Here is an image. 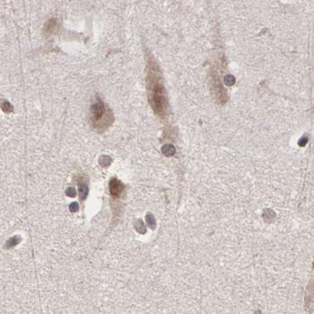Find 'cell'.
Returning a JSON list of instances; mask_svg holds the SVG:
<instances>
[{
	"label": "cell",
	"instance_id": "cell-10",
	"mask_svg": "<svg viewBox=\"0 0 314 314\" xmlns=\"http://www.w3.org/2000/svg\"><path fill=\"white\" fill-rule=\"evenodd\" d=\"M20 241H21V238L18 237V236H14V237L9 239L7 241L6 246L7 248H11V247H13V246H15L16 245L20 243Z\"/></svg>",
	"mask_w": 314,
	"mask_h": 314
},
{
	"label": "cell",
	"instance_id": "cell-12",
	"mask_svg": "<svg viewBox=\"0 0 314 314\" xmlns=\"http://www.w3.org/2000/svg\"><path fill=\"white\" fill-rule=\"evenodd\" d=\"M224 82L227 86H232L235 83V78L232 75H227L224 78Z\"/></svg>",
	"mask_w": 314,
	"mask_h": 314
},
{
	"label": "cell",
	"instance_id": "cell-1",
	"mask_svg": "<svg viewBox=\"0 0 314 314\" xmlns=\"http://www.w3.org/2000/svg\"><path fill=\"white\" fill-rule=\"evenodd\" d=\"M91 120L93 126L99 131H102L112 124L114 117L111 111L108 109L102 100L99 99L91 106Z\"/></svg>",
	"mask_w": 314,
	"mask_h": 314
},
{
	"label": "cell",
	"instance_id": "cell-3",
	"mask_svg": "<svg viewBox=\"0 0 314 314\" xmlns=\"http://www.w3.org/2000/svg\"><path fill=\"white\" fill-rule=\"evenodd\" d=\"M109 187H110L111 194L114 198L119 197L124 189V184L116 178L112 179L111 180Z\"/></svg>",
	"mask_w": 314,
	"mask_h": 314
},
{
	"label": "cell",
	"instance_id": "cell-8",
	"mask_svg": "<svg viewBox=\"0 0 314 314\" xmlns=\"http://www.w3.org/2000/svg\"><path fill=\"white\" fill-rule=\"evenodd\" d=\"M88 193H89V188H88L87 185L86 184H82L80 186L79 188V194H80V198L81 199L84 200L86 198L88 195Z\"/></svg>",
	"mask_w": 314,
	"mask_h": 314
},
{
	"label": "cell",
	"instance_id": "cell-13",
	"mask_svg": "<svg viewBox=\"0 0 314 314\" xmlns=\"http://www.w3.org/2000/svg\"><path fill=\"white\" fill-rule=\"evenodd\" d=\"M66 195L70 196V197H75L76 194H77V192H76L74 188L68 187L66 191Z\"/></svg>",
	"mask_w": 314,
	"mask_h": 314
},
{
	"label": "cell",
	"instance_id": "cell-16",
	"mask_svg": "<svg viewBox=\"0 0 314 314\" xmlns=\"http://www.w3.org/2000/svg\"><path fill=\"white\" fill-rule=\"evenodd\" d=\"M307 141H308V139H307L305 137H303V138H301V139H300V140H299L298 143H299V145H300V146H301V147H302V146H305V145L306 144Z\"/></svg>",
	"mask_w": 314,
	"mask_h": 314
},
{
	"label": "cell",
	"instance_id": "cell-5",
	"mask_svg": "<svg viewBox=\"0 0 314 314\" xmlns=\"http://www.w3.org/2000/svg\"><path fill=\"white\" fill-rule=\"evenodd\" d=\"M162 153L166 157H171L175 154V148L173 145L166 144L162 147Z\"/></svg>",
	"mask_w": 314,
	"mask_h": 314
},
{
	"label": "cell",
	"instance_id": "cell-6",
	"mask_svg": "<svg viewBox=\"0 0 314 314\" xmlns=\"http://www.w3.org/2000/svg\"><path fill=\"white\" fill-rule=\"evenodd\" d=\"M1 108H2V111H4L5 113H11L13 111V107L11 104L9 103L8 101L6 100H3L1 102Z\"/></svg>",
	"mask_w": 314,
	"mask_h": 314
},
{
	"label": "cell",
	"instance_id": "cell-11",
	"mask_svg": "<svg viewBox=\"0 0 314 314\" xmlns=\"http://www.w3.org/2000/svg\"><path fill=\"white\" fill-rule=\"evenodd\" d=\"M134 226H135V228H136V230L138 231L139 233L144 234V232L146 231L145 226H144V223H143V221H142L141 220H137L136 223H135V224H134Z\"/></svg>",
	"mask_w": 314,
	"mask_h": 314
},
{
	"label": "cell",
	"instance_id": "cell-7",
	"mask_svg": "<svg viewBox=\"0 0 314 314\" xmlns=\"http://www.w3.org/2000/svg\"><path fill=\"white\" fill-rule=\"evenodd\" d=\"M99 162H100V165L103 167H107L111 163V157L108 156V155H102V156L100 158V160H99Z\"/></svg>",
	"mask_w": 314,
	"mask_h": 314
},
{
	"label": "cell",
	"instance_id": "cell-14",
	"mask_svg": "<svg viewBox=\"0 0 314 314\" xmlns=\"http://www.w3.org/2000/svg\"><path fill=\"white\" fill-rule=\"evenodd\" d=\"M69 209H70V210L71 211V212H75L78 210V209H79V205H78V202H72V203L70 205V206H69Z\"/></svg>",
	"mask_w": 314,
	"mask_h": 314
},
{
	"label": "cell",
	"instance_id": "cell-9",
	"mask_svg": "<svg viewBox=\"0 0 314 314\" xmlns=\"http://www.w3.org/2000/svg\"><path fill=\"white\" fill-rule=\"evenodd\" d=\"M145 219L148 225L151 228L154 229V228H155V226H156V223H155V217H154L153 215L151 214V213H148V214L146 215Z\"/></svg>",
	"mask_w": 314,
	"mask_h": 314
},
{
	"label": "cell",
	"instance_id": "cell-4",
	"mask_svg": "<svg viewBox=\"0 0 314 314\" xmlns=\"http://www.w3.org/2000/svg\"><path fill=\"white\" fill-rule=\"evenodd\" d=\"M58 27H59V25H58V21H57L56 19H51L44 25V33L47 36H51L58 30Z\"/></svg>",
	"mask_w": 314,
	"mask_h": 314
},
{
	"label": "cell",
	"instance_id": "cell-15",
	"mask_svg": "<svg viewBox=\"0 0 314 314\" xmlns=\"http://www.w3.org/2000/svg\"><path fill=\"white\" fill-rule=\"evenodd\" d=\"M264 215H265V216H266V219H272L275 216L274 212L272 210H271V209H266L265 211V214Z\"/></svg>",
	"mask_w": 314,
	"mask_h": 314
},
{
	"label": "cell",
	"instance_id": "cell-2",
	"mask_svg": "<svg viewBox=\"0 0 314 314\" xmlns=\"http://www.w3.org/2000/svg\"><path fill=\"white\" fill-rule=\"evenodd\" d=\"M150 86V98L149 101L152 107L158 115H163L166 111V101L164 95V89L163 87L159 83H153L152 81L148 80Z\"/></svg>",
	"mask_w": 314,
	"mask_h": 314
}]
</instances>
